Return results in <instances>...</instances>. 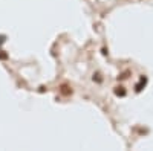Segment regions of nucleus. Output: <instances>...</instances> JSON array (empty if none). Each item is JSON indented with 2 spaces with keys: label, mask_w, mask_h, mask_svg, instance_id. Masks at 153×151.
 Masks as SVG:
<instances>
[{
  "label": "nucleus",
  "mask_w": 153,
  "mask_h": 151,
  "mask_svg": "<svg viewBox=\"0 0 153 151\" xmlns=\"http://www.w3.org/2000/svg\"><path fill=\"white\" fill-rule=\"evenodd\" d=\"M146 84H147V77H144V75H143V77H139V82L135 85V92L139 93L146 87Z\"/></svg>",
  "instance_id": "1"
},
{
  "label": "nucleus",
  "mask_w": 153,
  "mask_h": 151,
  "mask_svg": "<svg viewBox=\"0 0 153 151\" xmlns=\"http://www.w3.org/2000/svg\"><path fill=\"white\" fill-rule=\"evenodd\" d=\"M115 95H117V96H126V89H124L123 85L115 87Z\"/></svg>",
  "instance_id": "2"
},
{
  "label": "nucleus",
  "mask_w": 153,
  "mask_h": 151,
  "mask_svg": "<svg viewBox=\"0 0 153 151\" xmlns=\"http://www.w3.org/2000/svg\"><path fill=\"white\" fill-rule=\"evenodd\" d=\"M8 58V54H5L3 50H0V60H6Z\"/></svg>",
  "instance_id": "3"
},
{
  "label": "nucleus",
  "mask_w": 153,
  "mask_h": 151,
  "mask_svg": "<svg viewBox=\"0 0 153 151\" xmlns=\"http://www.w3.org/2000/svg\"><path fill=\"white\" fill-rule=\"evenodd\" d=\"M5 41H6V35H0V46L5 44Z\"/></svg>",
  "instance_id": "4"
},
{
  "label": "nucleus",
  "mask_w": 153,
  "mask_h": 151,
  "mask_svg": "<svg viewBox=\"0 0 153 151\" xmlns=\"http://www.w3.org/2000/svg\"><path fill=\"white\" fill-rule=\"evenodd\" d=\"M98 81V82H101V78H100V73H97V75H94V81Z\"/></svg>",
  "instance_id": "5"
}]
</instances>
